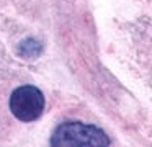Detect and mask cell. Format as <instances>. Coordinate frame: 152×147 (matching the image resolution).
<instances>
[{
  "instance_id": "obj_1",
  "label": "cell",
  "mask_w": 152,
  "mask_h": 147,
  "mask_svg": "<svg viewBox=\"0 0 152 147\" xmlns=\"http://www.w3.org/2000/svg\"><path fill=\"white\" fill-rule=\"evenodd\" d=\"M51 146L56 147H75L92 146L102 147L110 146V139L100 127L92 124H83L80 121H67L57 126L51 137Z\"/></svg>"
},
{
  "instance_id": "obj_2",
  "label": "cell",
  "mask_w": 152,
  "mask_h": 147,
  "mask_svg": "<svg viewBox=\"0 0 152 147\" xmlns=\"http://www.w3.org/2000/svg\"><path fill=\"white\" fill-rule=\"evenodd\" d=\"M10 110L20 121H36L44 111V97L33 85L18 87L10 97Z\"/></svg>"
}]
</instances>
